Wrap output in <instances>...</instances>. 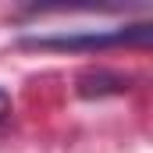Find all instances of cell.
<instances>
[{
    "label": "cell",
    "mask_w": 153,
    "mask_h": 153,
    "mask_svg": "<svg viewBox=\"0 0 153 153\" xmlns=\"http://www.w3.org/2000/svg\"><path fill=\"white\" fill-rule=\"evenodd\" d=\"M7 114H11V96H7V93L0 89V121H4Z\"/></svg>",
    "instance_id": "3957f363"
},
{
    "label": "cell",
    "mask_w": 153,
    "mask_h": 153,
    "mask_svg": "<svg viewBox=\"0 0 153 153\" xmlns=\"http://www.w3.org/2000/svg\"><path fill=\"white\" fill-rule=\"evenodd\" d=\"M153 25L139 22V25H125V29H111V32H68V36H25L22 46L25 50H61V53H75V50H111V46H146L150 43Z\"/></svg>",
    "instance_id": "6da1fadb"
},
{
    "label": "cell",
    "mask_w": 153,
    "mask_h": 153,
    "mask_svg": "<svg viewBox=\"0 0 153 153\" xmlns=\"http://www.w3.org/2000/svg\"><path fill=\"white\" fill-rule=\"evenodd\" d=\"M75 89L85 100H93V96H121V93L132 89V78L117 75V71H107V68H96V71H82Z\"/></svg>",
    "instance_id": "7a4b0ae2"
}]
</instances>
